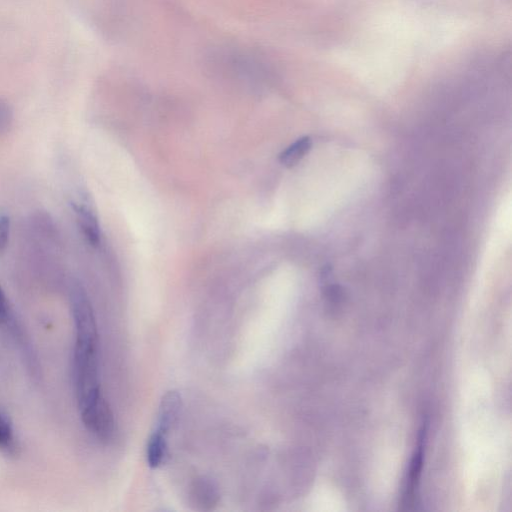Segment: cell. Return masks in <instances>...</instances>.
<instances>
[{"instance_id": "obj_1", "label": "cell", "mask_w": 512, "mask_h": 512, "mask_svg": "<svg viewBox=\"0 0 512 512\" xmlns=\"http://www.w3.org/2000/svg\"><path fill=\"white\" fill-rule=\"evenodd\" d=\"M75 327L73 377L80 417H85L104 403L99 374V339L96 319L86 290L69 294Z\"/></svg>"}, {"instance_id": "obj_2", "label": "cell", "mask_w": 512, "mask_h": 512, "mask_svg": "<svg viewBox=\"0 0 512 512\" xmlns=\"http://www.w3.org/2000/svg\"><path fill=\"white\" fill-rule=\"evenodd\" d=\"M204 67L226 77L264 81L275 65L263 50L243 44H220L207 51Z\"/></svg>"}, {"instance_id": "obj_3", "label": "cell", "mask_w": 512, "mask_h": 512, "mask_svg": "<svg viewBox=\"0 0 512 512\" xmlns=\"http://www.w3.org/2000/svg\"><path fill=\"white\" fill-rule=\"evenodd\" d=\"M425 427H422L419 434V440L415 452L413 454L405 491L403 494L402 505L409 509L415 503L417 489L422 471L423 457H424V442H425Z\"/></svg>"}, {"instance_id": "obj_4", "label": "cell", "mask_w": 512, "mask_h": 512, "mask_svg": "<svg viewBox=\"0 0 512 512\" xmlns=\"http://www.w3.org/2000/svg\"><path fill=\"white\" fill-rule=\"evenodd\" d=\"M181 406L182 400L178 391H167L159 404L155 430L167 435L178 421Z\"/></svg>"}, {"instance_id": "obj_5", "label": "cell", "mask_w": 512, "mask_h": 512, "mask_svg": "<svg viewBox=\"0 0 512 512\" xmlns=\"http://www.w3.org/2000/svg\"><path fill=\"white\" fill-rule=\"evenodd\" d=\"M72 209L86 241L94 247L97 246L100 243V226L95 212L81 202H72Z\"/></svg>"}, {"instance_id": "obj_6", "label": "cell", "mask_w": 512, "mask_h": 512, "mask_svg": "<svg viewBox=\"0 0 512 512\" xmlns=\"http://www.w3.org/2000/svg\"><path fill=\"white\" fill-rule=\"evenodd\" d=\"M191 498L200 509L210 510L218 503L219 493L210 479L201 477L196 479L192 486Z\"/></svg>"}, {"instance_id": "obj_7", "label": "cell", "mask_w": 512, "mask_h": 512, "mask_svg": "<svg viewBox=\"0 0 512 512\" xmlns=\"http://www.w3.org/2000/svg\"><path fill=\"white\" fill-rule=\"evenodd\" d=\"M167 435L154 430L147 442L146 458L147 463L151 468L160 466L167 453Z\"/></svg>"}, {"instance_id": "obj_8", "label": "cell", "mask_w": 512, "mask_h": 512, "mask_svg": "<svg viewBox=\"0 0 512 512\" xmlns=\"http://www.w3.org/2000/svg\"><path fill=\"white\" fill-rule=\"evenodd\" d=\"M312 142L308 136L301 137L284 149L279 155V162L291 168L297 165L311 149Z\"/></svg>"}, {"instance_id": "obj_9", "label": "cell", "mask_w": 512, "mask_h": 512, "mask_svg": "<svg viewBox=\"0 0 512 512\" xmlns=\"http://www.w3.org/2000/svg\"><path fill=\"white\" fill-rule=\"evenodd\" d=\"M0 327L10 334L15 335L22 328L18 321L9 300L0 286Z\"/></svg>"}, {"instance_id": "obj_10", "label": "cell", "mask_w": 512, "mask_h": 512, "mask_svg": "<svg viewBox=\"0 0 512 512\" xmlns=\"http://www.w3.org/2000/svg\"><path fill=\"white\" fill-rule=\"evenodd\" d=\"M16 449L14 429L8 418L0 411V450L13 453Z\"/></svg>"}, {"instance_id": "obj_11", "label": "cell", "mask_w": 512, "mask_h": 512, "mask_svg": "<svg viewBox=\"0 0 512 512\" xmlns=\"http://www.w3.org/2000/svg\"><path fill=\"white\" fill-rule=\"evenodd\" d=\"M13 110L10 104L0 99V136L6 134L12 125Z\"/></svg>"}, {"instance_id": "obj_12", "label": "cell", "mask_w": 512, "mask_h": 512, "mask_svg": "<svg viewBox=\"0 0 512 512\" xmlns=\"http://www.w3.org/2000/svg\"><path fill=\"white\" fill-rule=\"evenodd\" d=\"M10 234V217L6 213H0V254H2L8 245Z\"/></svg>"}]
</instances>
